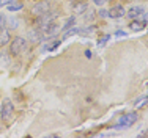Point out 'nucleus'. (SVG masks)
I'll return each instance as SVG.
<instances>
[{"mask_svg":"<svg viewBox=\"0 0 148 138\" xmlns=\"http://www.w3.org/2000/svg\"><path fill=\"white\" fill-rule=\"evenodd\" d=\"M137 119H139V115H137L136 111H129V113H125V115L121 116V118L118 119V122L114 126V129H128V127L134 126L137 122Z\"/></svg>","mask_w":148,"mask_h":138,"instance_id":"f257e3e1","label":"nucleus"},{"mask_svg":"<svg viewBox=\"0 0 148 138\" xmlns=\"http://www.w3.org/2000/svg\"><path fill=\"white\" fill-rule=\"evenodd\" d=\"M27 47V41L24 39L22 36H16L13 38L11 42H10V55L11 56H17L24 52V49Z\"/></svg>","mask_w":148,"mask_h":138,"instance_id":"f03ea898","label":"nucleus"},{"mask_svg":"<svg viewBox=\"0 0 148 138\" xmlns=\"http://www.w3.org/2000/svg\"><path fill=\"white\" fill-rule=\"evenodd\" d=\"M13 113H14V105H13V102L10 101V99H5V101L2 102V111H0L2 119L3 121H10Z\"/></svg>","mask_w":148,"mask_h":138,"instance_id":"7ed1b4c3","label":"nucleus"},{"mask_svg":"<svg viewBox=\"0 0 148 138\" xmlns=\"http://www.w3.org/2000/svg\"><path fill=\"white\" fill-rule=\"evenodd\" d=\"M49 8H51V5H49V2H36L33 5V8H32V14L33 16H41V14L47 13Z\"/></svg>","mask_w":148,"mask_h":138,"instance_id":"20e7f679","label":"nucleus"},{"mask_svg":"<svg viewBox=\"0 0 148 138\" xmlns=\"http://www.w3.org/2000/svg\"><path fill=\"white\" fill-rule=\"evenodd\" d=\"M107 13H109V17H112V19H120V17L126 16V10L123 8V5H114Z\"/></svg>","mask_w":148,"mask_h":138,"instance_id":"39448f33","label":"nucleus"},{"mask_svg":"<svg viewBox=\"0 0 148 138\" xmlns=\"http://www.w3.org/2000/svg\"><path fill=\"white\" fill-rule=\"evenodd\" d=\"M142 14H143V8H142V6H131V8H129L128 10V11H126V16H128L129 17V19H137V17H140V16H142Z\"/></svg>","mask_w":148,"mask_h":138,"instance_id":"423d86ee","label":"nucleus"},{"mask_svg":"<svg viewBox=\"0 0 148 138\" xmlns=\"http://www.w3.org/2000/svg\"><path fill=\"white\" fill-rule=\"evenodd\" d=\"M41 31H43L44 36H54V35L58 33V25L55 22H51V24H47V25H46Z\"/></svg>","mask_w":148,"mask_h":138,"instance_id":"0eeeda50","label":"nucleus"},{"mask_svg":"<svg viewBox=\"0 0 148 138\" xmlns=\"http://www.w3.org/2000/svg\"><path fill=\"white\" fill-rule=\"evenodd\" d=\"M10 41H11V35H10V31L6 30V28H0V47L6 46Z\"/></svg>","mask_w":148,"mask_h":138,"instance_id":"6e6552de","label":"nucleus"},{"mask_svg":"<svg viewBox=\"0 0 148 138\" xmlns=\"http://www.w3.org/2000/svg\"><path fill=\"white\" fill-rule=\"evenodd\" d=\"M43 31L40 30V28H33V30H30L29 31V39H32L33 42H38V41H41L43 39Z\"/></svg>","mask_w":148,"mask_h":138,"instance_id":"1a4fd4ad","label":"nucleus"},{"mask_svg":"<svg viewBox=\"0 0 148 138\" xmlns=\"http://www.w3.org/2000/svg\"><path fill=\"white\" fill-rule=\"evenodd\" d=\"M88 10V5H87V2H77L76 5L73 6V11L74 14H84Z\"/></svg>","mask_w":148,"mask_h":138,"instance_id":"9d476101","label":"nucleus"},{"mask_svg":"<svg viewBox=\"0 0 148 138\" xmlns=\"http://www.w3.org/2000/svg\"><path fill=\"white\" fill-rule=\"evenodd\" d=\"M82 28H79V27H71V28H68V30H65V33H63V39H66V38H69V36H74V35H77V33H82Z\"/></svg>","mask_w":148,"mask_h":138,"instance_id":"9b49d317","label":"nucleus"},{"mask_svg":"<svg viewBox=\"0 0 148 138\" xmlns=\"http://www.w3.org/2000/svg\"><path fill=\"white\" fill-rule=\"evenodd\" d=\"M134 105H136V108H142V107H145V105H148V94H143L142 97H139L134 102Z\"/></svg>","mask_w":148,"mask_h":138,"instance_id":"f8f14e48","label":"nucleus"},{"mask_svg":"<svg viewBox=\"0 0 148 138\" xmlns=\"http://www.w3.org/2000/svg\"><path fill=\"white\" fill-rule=\"evenodd\" d=\"M143 27H145V22H139V20H136V19L129 24V28H131L132 31H140Z\"/></svg>","mask_w":148,"mask_h":138,"instance_id":"ddd939ff","label":"nucleus"},{"mask_svg":"<svg viewBox=\"0 0 148 138\" xmlns=\"http://www.w3.org/2000/svg\"><path fill=\"white\" fill-rule=\"evenodd\" d=\"M22 8H24L22 3H10L8 5V11H19Z\"/></svg>","mask_w":148,"mask_h":138,"instance_id":"4468645a","label":"nucleus"},{"mask_svg":"<svg viewBox=\"0 0 148 138\" xmlns=\"http://www.w3.org/2000/svg\"><path fill=\"white\" fill-rule=\"evenodd\" d=\"M74 24H76V17H74V16L68 17V20H66V22H65V27H63V30H68V28L74 27Z\"/></svg>","mask_w":148,"mask_h":138,"instance_id":"2eb2a0df","label":"nucleus"},{"mask_svg":"<svg viewBox=\"0 0 148 138\" xmlns=\"http://www.w3.org/2000/svg\"><path fill=\"white\" fill-rule=\"evenodd\" d=\"M60 44V41H55V42H52V44H49V46H46L44 47V50L47 52V50H54V49H57V46Z\"/></svg>","mask_w":148,"mask_h":138,"instance_id":"dca6fc26","label":"nucleus"},{"mask_svg":"<svg viewBox=\"0 0 148 138\" xmlns=\"http://www.w3.org/2000/svg\"><path fill=\"white\" fill-rule=\"evenodd\" d=\"M109 39H110V36H109V35H104V36H101V39H99V46L103 47V46H104Z\"/></svg>","mask_w":148,"mask_h":138,"instance_id":"f3484780","label":"nucleus"},{"mask_svg":"<svg viewBox=\"0 0 148 138\" xmlns=\"http://www.w3.org/2000/svg\"><path fill=\"white\" fill-rule=\"evenodd\" d=\"M95 17V11L91 10V11H87V16H85V20H90V19H93Z\"/></svg>","mask_w":148,"mask_h":138,"instance_id":"a211bd4d","label":"nucleus"},{"mask_svg":"<svg viewBox=\"0 0 148 138\" xmlns=\"http://www.w3.org/2000/svg\"><path fill=\"white\" fill-rule=\"evenodd\" d=\"M115 36H117V38H123V36H126V31L117 30V31H115Z\"/></svg>","mask_w":148,"mask_h":138,"instance_id":"6ab92c4d","label":"nucleus"},{"mask_svg":"<svg viewBox=\"0 0 148 138\" xmlns=\"http://www.w3.org/2000/svg\"><path fill=\"white\" fill-rule=\"evenodd\" d=\"M5 24H6L5 16H3V14H0V28H3V27H5Z\"/></svg>","mask_w":148,"mask_h":138,"instance_id":"aec40b11","label":"nucleus"},{"mask_svg":"<svg viewBox=\"0 0 148 138\" xmlns=\"http://www.w3.org/2000/svg\"><path fill=\"white\" fill-rule=\"evenodd\" d=\"M93 3H95V5H98V6H101V5H104V3H106V0H93Z\"/></svg>","mask_w":148,"mask_h":138,"instance_id":"412c9836","label":"nucleus"},{"mask_svg":"<svg viewBox=\"0 0 148 138\" xmlns=\"http://www.w3.org/2000/svg\"><path fill=\"white\" fill-rule=\"evenodd\" d=\"M99 16H101V17H103V19H104V17H107V16H109V13L106 11V10H101V11H99Z\"/></svg>","mask_w":148,"mask_h":138,"instance_id":"4be33fe9","label":"nucleus"},{"mask_svg":"<svg viewBox=\"0 0 148 138\" xmlns=\"http://www.w3.org/2000/svg\"><path fill=\"white\" fill-rule=\"evenodd\" d=\"M11 2H14V0H2V2H0V6H3V5H10Z\"/></svg>","mask_w":148,"mask_h":138,"instance_id":"5701e85b","label":"nucleus"},{"mask_svg":"<svg viewBox=\"0 0 148 138\" xmlns=\"http://www.w3.org/2000/svg\"><path fill=\"white\" fill-rule=\"evenodd\" d=\"M145 24H148V13L145 14Z\"/></svg>","mask_w":148,"mask_h":138,"instance_id":"b1692460","label":"nucleus"},{"mask_svg":"<svg viewBox=\"0 0 148 138\" xmlns=\"http://www.w3.org/2000/svg\"><path fill=\"white\" fill-rule=\"evenodd\" d=\"M0 129H2V127H0Z\"/></svg>","mask_w":148,"mask_h":138,"instance_id":"393cba45","label":"nucleus"}]
</instances>
